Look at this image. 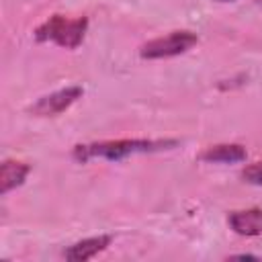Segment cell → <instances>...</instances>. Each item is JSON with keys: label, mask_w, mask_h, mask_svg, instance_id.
Segmentation results:
<instances>
[{"label": "cell", "mask_w": 262, "mask_h": 262, "mask_svg": "<svg viewBox=\"0 0 262 262\" xmlns=\"http://www.w3.org/2000/svg\"><path fill=\"white\" fill-rule=\"evenodd\" d=\"M231 258H237V260H258V256H252V254H235Z\"/></svg>", "instance_id": "30bf717a"}, {"label": "cell", "mask_w": 262, "mask_h": 262, "mask_svg": "<svg viewBox=\"0 0 262 262\" xmlns=\"http://www.w3.org/2000/svg\"><path fill=\"white\" fill-rule=\"evenodd\" d=\"M242 178H244V182H248V184L262 186V160L248 164V166L242 170Z\"/></svg>", "instance_id": "9c48e42d"}, {"label": "cell", "mask_w": 262, "mask_h": 262, "mask_svg": "<svg viewBox=\"0 0 262 262\" xmlns=\"http://www.w3.org/2000/svg\"><path fill=\"white\" fill-rule=\"evenodd\" d=\"M246 158H248V151L239 143H217L207 147L201 154V160L209 164H237V162H244Z\"/></svg>", "instance_id": "52a82bcc"}, {"label": "cell", "mask_w": 262, "mask_h": 262, "mask_svg": "<svg viewBox=\"0 0 262 262\" xmlns=\"http://www.w3.org/2000/svg\"><path fill=\"white\" fill-rule=\"evenodd\" d=\"M82 94H84V88L82 86H66V88H59L55 92H49V94L37 98L29 106V113L35 115V117H57L63 111H68L78 98H82Z\"/></svg>", "instance_id": "277c9868"}, {"label": "cell", "mask_w": 262, "mask_h": 262, "mask_svg": "<svg viewBox=\"0 0 262 262\" xmlns=\"http://www.w3.org/2000/svg\"><path fill=\"white\" fill-rule=\"evenodd\" d=\"M199 43V35L192 31H172L168 35L156 37L139 47V55L143 59H166L186 53L190 47Z\"/></svg>", "instance_id": "3957f363"}, {"label": "cell", "mask_w": 262, "mask_h": 262, "mask_svg": "<svg viewBox=\"0 0 262 262\" xmlns=\"http://www.w3.org/2000/svg\"><path fill=\"white\" fill-rule=\"evenodd\" d=\"M178 143H180L178 139H106V141L76 145L72 149V158L80 164H86L98 158L108 162H121L131 156L168 151V149H174Z\"/></svg>", "instance_id": "6da1fadb"}, {"label": "cell", "mask_w": 262, "mask_h": 262, "mask_svg": "<svg viewBox=\"0 0 262 262\" xmlns=\"http://www.w3.org/2000/svg\"><path fill=\"white\" fill-rule=\"evenodd\" d=\"M31 172V166L16 160H4L0 166V192L8 194L10 190L25 184L27 176Z\"/></svg>", "instance_id": "ba28073f"}, {"label": "cell", "mask_w": 262, "mask_h": 262, "mask_svg": "<svg viewBox=\"0 0 262 262\" xmlns=\"http://www.w3.org/2000/svg\"><path fill=\"white\" fill-rule=\"evenodd\" d=\"M113 242V235L108 233H100V235H92V237H84L76 244H72L70 248L63 250V258L70 262H84L90 260L94 256H98L100 252H104Z\"/></svg>", "instance_id": "5b68a950"}, {"label": "cell", "mask_w": 262, "mask_h": 262, "mask_svg": "<svg viewBox=\"0 0 262 262\" xmlns=\"http://www.w3.org/2000/svg\"><path fill=\"white\" fill-rule=\"evenodd\" d=\"M217 2H233V0H217Z\"/></svg>", "instance_id": "8fae6325"}, {"label": "cell", "mask_w": 262, "mask_h": 262, "mask_svg": "<svg viewBox=\"0 0 262 262\" xmlns=\"http://www.w3.org/2000/svg\"><path fill=\"white\" fill-rule=\"evenodd\" d=\"M227 223L237 235H244V237L262 235V209L252 207V209L231 211L227 215Z\"/></svg>", "instance_id": "8992f818"}, {"label": "cell", "mask_w": 262, "mask_h": 262, "mask_svg": "<svg viewBox=\"0 0 262 262\" xmlns=\"http://www.w3.org/2000/svg\"><path fill=\"white\" fill-rule=\"evenodd\" d=\"M88 31V18L86 16H76L68 18L63 14H51L45 23H41L35 29V39L39 43H55L66 49H76L82 45L84 37Z\"/></svg>", "instance_id": "7a4b0ae2"}]
</instances>
